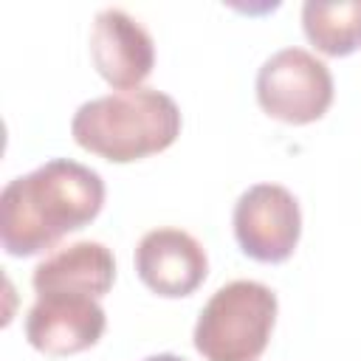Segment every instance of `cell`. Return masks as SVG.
<instances>
[{
	"label": "cell",
	"mask_w": 361,
	"mask_h": 361,
	"mask_svg": "<svg viewBox=\"0 0 361 361\" xmlns=\"http://www.w3.org/2000/svg\"><path fill=\"white\" fill-rule=\"evenodd\" d=\"M104 206V180L71 158H51L0 192V243L11 257H34L85 228Z\"/></svg>",
	"instance_id": "cell-1"
},
{
	"label": "cell",
	"mask_w": 361,
	"mask_h": 361,
	"mask_svg": "<svg viewBox=\"0 0 361 361\" xmlns=\"http://www.w3.org/2000/svg\"><path fill=\"white\" fill-rule=\"evenodd\" d=\"M73 141L110 161L130 164L164 152L180 135V110L155 87H135L85 102L71 121Z\"/></svg>",
	"instance_id": "cell-2"
},
{
	"label": "cell",
	"mask_w": 361,
	"mask_h": 361,
	"mask_svg": "<svg viewBox=\"0 0 361 361\" xmlns=\"http://www.w3.org/2000/svg\"><path fill=\"white\" fill-rule=\"evenodd\" d=\"M276 293L254 279H234L212 293L195 324V350L206 361H257L276 324Z\"/></svg>",
	"instance_id": "cell-3"
},
{
	"label": "cell",
	"mask_w": 361,
	"mask_h": 361,
	"mask_svg": "<svg viewBox=\"0 0 361 361\" xmlns=\"http://www.w3.org/2000/svg\"><path fill=\"white\" fill-rule=\"evenodd\" d=\"M333 73L305 48H282L257 71L259 107L285 124L319 121L333 104Z\"/></svg>",
	"instance_id": "cell-4"
},
{
	"label": "cell",
	"mask_w": 361,
	"mask_h": 361,
	"mask_svg": "<svg viewBox=\"0 0 361 361\" xmlns=\"http://www.w3.org/2000/svg\"><path fill=\"white\" fill-rule=\"evenodd\" d=\"M234 237L245 257L257 262H285L302 237L299 200L279 183H257L234 203Z\"/></svg>",
	"instance_id": "cell-5"
},
{
	"label": "cell",
	"mask_w": 361,
	"mask_h": 361,
	"mask_svg": "<svg viewBox=\"0 0 361 361\" xmlns=\"http://www.w3.org/2000/svg\"><path fill=\"white\" fill-rule=\"evenodd\" d=\"M107 327L104 307L93 296L37 293L25 313V338L45 355H76L90 350Z\"/></svg>",
	"instance_id": "cell-6"
},
{
	"label": "cell",
	"mask_w": 361,
	"mask_h": 361,
	"mask_svg": "<svg viewBox=\"0 0 361 361\" xmlns=\"http://www.w3.org/2000/svg\"><path fill=\"white\" fill-rule=\"evenodd\" d=\"M90 59L99 76L121 90H135L155 68V45L147 28L121 8H104L90 28Z\"/></svg>",
	"instance_id": "cell-7"
},
{
	"label": "cell",
	"mask_w": 361,
	"mask_h": 361,
	"mask_svg": "<svg viewBox=\"0 0 361 361\" xmlns=\"http://www.w3.org/2000/svg\"><path fill=\"white\" fill-rule=\"evenodd\" d=\"M135 274L158 296L180 299L195 293L206 274L209 259L203 245L183 228H152L135 248Z\"/></svg>",
	"instance_id": "cell-8"
},
{
	"label": "cell",
	"mask_w": 361,
	"mask_h": 361,
	"mask_svg": "<svg viewBox=\"0 0 361 361\" xmlns=\"http://www.w3.org/2000/svg\"><path fill=\"white\" fill-rule=\"evenodd\" d=\"M116 279L113 251L96 240H82L48 254L31 276L37 293H79L102 299Z\"/></svg>",
	"instance_id": "cell-9"
},
{
	"label": "cell",
	"mask_w": 361,
	"mask_h": 361,
	"mask_svg": "<svg viewBox=\"0 0 361 361\" xmlns=\"http://www.w3.org/2000/svg\"><path fill=\"white\" fill-rule=\"evenodd\" d=\"M302 28L310 45L324 56H350L361 48V0L302 6Z\"/></svg>",
	"instance_id": "cell-10"
},
{
	"label": "cell",
	"mask_w": 361,
	"mask_h": 361,
	"mask_svg": "<svg viewBox=\"0 0 361 361\" xmlns=\"http://www.w3.org/2000/svg\"><path fill=\"white\" fill-rule=\"evenodd\" d=\"M144 361H183V358H178V355H172V353H158V355H149V358H144Z\"/></svg>",
	"instance_id": "cell-11"
}]
</instances>
